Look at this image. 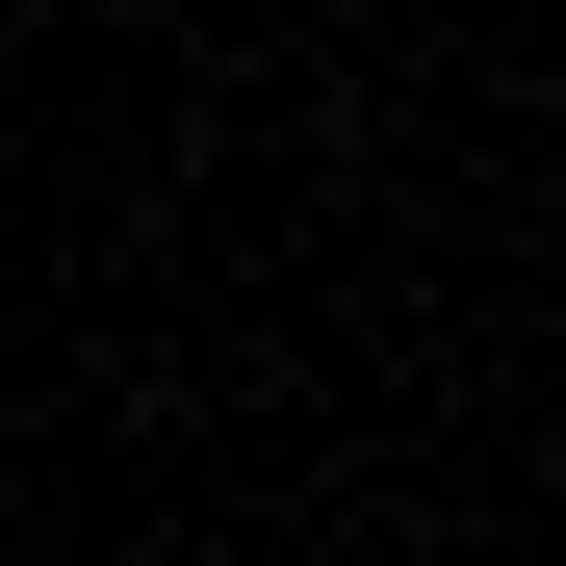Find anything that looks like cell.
Wrapping results in <instances>:
<instances>
[]
</instances>
